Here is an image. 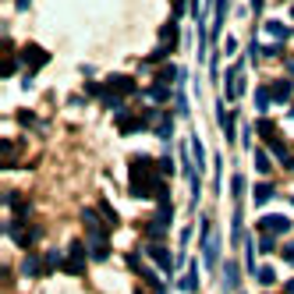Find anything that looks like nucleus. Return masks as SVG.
<instances>
[{
	"label": "nucleus",
	"instance_id": "obj_1",
	"mask_svg": "<svg viewBox=\"0 0 294 294\" xmlns=\"http://www.w3.org/2000/svg\"><path fill=\"white\" fill-rule=\"evenodd\" d=\"M128 170H132V195H138V198L156 195L160 202H166V184L160 178V166L149 156H132Z\"/></svg>",
	"mask_w": 294,
	"mask_h": 294
},
{
	"label": "nucleus",
	"instance_id": "obj_2",
	"mask_svg": "<svg viewBox=\"0 0 294 294\" xmlns=\"http://www.w3.org/2000/svg\"><path fill=\"white\" fill-rule=\"evenodd\" d=\"M82 224H86V230H89V241H92V256H96V259H106V256H110V244H106L103 220L92 213V209H86V213H82Z\"/></svg>",
	"mask_w": 294,
	"mask_h": 294
},
{
	"label": "nucleus",
	"instance_id": "obj_3",
	"mask_svg": "<svg viewBox=\"0 0 294 294\" xmlns=\"http://www.w3.org/2000/svg\"><path fill=\"white\" fill-rule=\"evenodd\" d=\"M86 252H89V248L82 244V241H71V244H68V262H64L60 270L71 273V276H78L82 270H86Z\"/></svg>",
	"mask_w": 294,
	"mask_h": 294
},
{
	"label": "nucleus",
	"instance_id": "obj_4",
	"mask_svg": "<svg viewBox=\"0 0 294 294\" xmlns=\"http://www.w3.org/2000/svg\"><path fill=\"white\" fill-rule=\"evenodd\" d=\"M8 238H14L22 248H32V241L39 238V230L36 227H25V220H11L8 224Z\"/></svg>",
	"mask_w": 294,
	"mask_h": 294
},
{
	"label": "nucleus",
	"instance_id": "obj_5",
	"mask_svg": "<svg viewBox=\"0 0 294 294\" xmlns=\"http://www.w3.org/2000/svg\"><path fill=\"white\" fill-rule=\"evenodd\" d=\"M106 92H114V96H132V92H135V78H128V74L106 78Z\"/></svg>",
	"mask_w": 294,
	"mask_h": 294
},
{
	"label": "nucleus",
	"instance_id": "obj_6",
	"mask_svg": "<svg viewBox=\"0 0 294 294\" xmlns=\"http://www.w3.org/2000/svg\"><path fill=\"white\" fill-rule=\"evenodd\" d=\"M259 230H262V234H284V230H290V220H287V216L270 213V216H262V220H259Z\"/></svg>",
	"mask_w": 294,
	"mask_h": 294
},
{
	"label": "nucleus",
	"instance_id": "obj_7",
	"mask_svg": "<svg viewBox=\"0 0 294 294\" xmlns=\"http://www.w3.org/2000/svg\"><path fill=\"white\" fill-rule=\"evenodd\" d=\"M46 60H50V54H46V50H39V46H25V50H22V64H28L32 71H39Z\"/></svg>",
	"mask_w": 294,
	"mask_h": 294
},
{
	"label": "nucleus",
	"instance_id": "obj_8",
	"mask_svg": "<svg viewBox=\"0 0 294 294\" xmlns=\"http://www.w3.org/2000/svg\"><path fill=\"white\" fill-rule=\"evenodd\" d=\"M146 252H149V256H152V262H156L160 270H166V273H170V270H174V256H170V252H166L163 244H149Z\"/></svg>",
	"mask_w": 294,
	"mask_h": 294
},
{
	"label": "nucleus",
	"instance_id": "obj_9",
	"mask_svg": "<svg viewBox=\"0 0 294 294\" xmlns=\"http://www.w3.org/2000/svg\"><path fill=\"white\" fill-rule=\"evenodd\" d=\"M216 256H220V238L209 230V234H206V262L213 266V262H216Z\"/></svg>",
	"mask_w": 294,
	"mask_h": 294
},
{
	"label": "nucleus",
	"instance_id": "obj_10",
	"mask_svg": "<svg viewBox=\"0 0 294 294\" xmlns=\"http://www.w3.org/2000/svg\"><path fill=\"white\" fill-rule=\"evenodd\" d=\"M160 39H163V46H166V50H170V43L178 46V25H170V22H166V25L160 28Z\"/></svg>",
	"mask_w": 294,
	"mask_h": 294
},
{
	"label": "nucleus",
	"instance_id": "obj_11",
	"mask_svg": "<svg viewBox=\"0 0 294 294\" xmlns=\"http://www.w3.org/2000/svg\"><path fill=\"white\" fill-rule=\"evenodd\" d=\"M224 287H238V262H224Z\"/></svg>",
	"mask_w": 294,
	"mask_h": 294
},
{
	"label": "nucleus",
	"instance_id": "obj_12",
	"mask_svg": "<svg viewBox=\"0 0 294 294\" xmlns=\"http://www.w3.org/2000/svg\"><path fill=\"white\" fill-rule=\"evenodd\" d=\"M170 128H174V117H170V114H160V124H156V135H160V138H170Z\"/></svg>",
	"mask_w": 294,
	"mask_h": 294
},
{
	"label": "nucleus",
	"instance_id": "obj_13",
	"mask_svg": "<svg viewBox=\"0 0 294 294\" xmlns=\"http://www.w3.org/2000/svg\"><path fill=\"white\" fill-rule=\"evenodd\" d=\"M270 92H273V100H280V103H287V96H290V82H287V78H284V82H276V86H273Z\"/></svg>",
	"mask_w": 294,
	"mask_h": 294
},
{
	"label": "nucleus",
	"instance_id": "obj_14",
	"mask_svg": "<svg viewBox=\"0 0 294 294\" xmlns=\"http://www.w3.org/2000/svg\"><path fill=\"white\" fill-rule=\"evenodd\" d=\"M100 213H103V216H106V227H117V213H114V206H110V202H106V198H103V202H100Z\"/></svg>",
	"mask_w": 294,
	"mask_h": 294
},
{
	"label": "nucleus",
	"instance_id": "obj_15",
	"mask_svg": "<svg viewBox=\"0 0 294 294\" xmlns=\"http://www.w3.org/2000/svg\"><path fill=\"white\" fill-rule=\"evenodd\" d=\"M270 100H273V92H270V89H259V92H256V106H259L262 114L270 110Z\"/></svg>",
	"mask_w": 294,
	"mask_h": 294
},
{
	"label": "nucleus",
	"instance_id": "obj_16",
	"mask_svg": "<svg viewBox=\"0 0 294 294\" xmlns=\"http://www.w3.org/2000/svg\"><path fill=\"white\" fill-rule=\"evenodd\" d=\"M22 273H25V276H39V259H36V256H28V259L22 262Z\"/></svg>",
	"mask_w": 294,
	"mask_h": 294
},
{
	"label": "nucleus",
	"instance_id": "obj_17",
	"mask_svg": "<svg viewBox=\"0 0 294 294\" xmlns=\"http://www.w3.org/2000/svg\"><path fill=\"white\" fill-rule=\"evenodd\" d=\"M181 287H184V290H198V270H195V266L188 270V276L181 280Z\"/></svg>",
	"mask_w": 294,
	"mask_h": 294
},
{
	"label": "nucleus",
	"instance_id": "obj_18",
	"mask_svg": "<svg viewBox=\"0 0 294 294\" xmlns=\"http://www.w3.org/2000/svg\"><path fill=\"white\" fill-rule=\"evenodd\" d=\"M266 32H270V36H276V39H287V36H290V32H287V25H280V22H270V25H266Z\"/></svg>",
	"mask_w": 294,
	"mask_h": 294
},
{
	"label": "nucleus",
	"instance_id": "obj_19",
	"mask_svg": "<svg viewBox=\"0 0 294 294\" xmlns=\"http://www.w3.org/2000/svg\"><path fill=\"white\" fill-rule=\"evenodd\" d=\"M270 198H273V188H270V184H259V188H256V202L262 206V202H270Z\"/></svg>",
	"mask_w": 294,
	"mask_h": 294
},
{
	"label": "nucleus",
	"instance_id": "obj_20",
	"mask_svg": "<svg viewBox=\"0 0 294 294\" xmlns=\"http://www.w3.org/2000/svg\"><path fill=\"white\" fill-rule=\"evenodd\" d=\"M256 280H259V284H273V280H276V273H273L270 266H262V270H256Z\"/></svg>",
	"mask_w": 294,
	"mask_h": 294
},
{
	"label": "nucleus",
	"instance_id": "obj_21",
	"mask_svg": "<svg viewBox=\"0 0 294 294\" xmlns=\"http://www.w3.org/2000/svg\"><path fill=\"white\" fill-rule=\"evenodd\" d=\"M256 166H259V170H262V174H266V170H270V166H273V163H270V156H266L262 149H256Z\"/></svg>",
	"mask_w": 294,
	"mask_h": 294
},
{
	"label": "nucleus",
	"instance_id": "obj_22",
	"mask_svg": "<svg viewBox=\"0 0 294 294\" xmlns=\"http://www.w3.org/2000/svg\"><path fill=\"white\" fill-rule=\"evenodd\" d=\"M146 96H149V100H166L170 92H166L163 86H152V89H146Z\"/></svg>",
	"mask_w": 294,
	"mask_h": 294
},
{
	"label": "nucleus",
	"instance_id": "obj_23",
	"mask_svg": "<svg viewBox=\"0 0 294 294\" xmlns=\"http://www.w3.org/2000/svg\"><path fill=\"white\" fill-rule=\"evenodd\" d=\"M160 174H174V160H170V156L160 160Z\"/></svg>",
	"mask_w": 294,
	"mask_h": 294
},
{
	"label": "nucleus",
	"instance_id": "obj_24",
	"mask_svg": "<svg viewBox=\"0 0 294 294\" xmlns=\"http://www.w3.org/2000/svg\"><path fill=\"white\" fill-rule=\"evenodd\" d=\"M18 120H22V124H25V128H39V120H36V117H32V114H18Z\"/></svg>",
	"mask_w": 294,
	"mask_h": 294
},
{
	"label": "nucleus",
	"instance_id": "obj_25",
	"mask_svg": "<svg viewBox=\"0 0 294 294\" xmlns=\"http://www.w3.org/2000/svg\"><path fill=\"white\" fill-rule=\"evenodd\" d=\"M174 78H178L174 68H163V71H160V82H174Z\"/></svg>",
	"mask_w": 294,
	"mask_h": 294
},
{
	"label": "nucleus",
	"instance_id": "obj_26",
	"mask_svg": "<svg viewBox=\"0 0 294 294\" xmlns=\"http://www.w3.org/2000/svg\"><path fill=\"white\" fill-rule=\"evenodd\" d=\"M280 256H284V262H287V266H294V244H287Z\"/></svg>",
	"mask_w": 294,
	"mask_h": 294
},
{
	"label": "nucleus",
	"instance_id": "obj_27",
	"mask_svg": "<svg viewBox=\"0 0 294 294\" xmlns=\"http://www.w3.org/2000/svg\"><path fill=\"white\" fill-rule=\"evenodd\" d=\"M259 252H273V238H262L259 241Z\"/></svg>",
	"mask_w": 294,
	"mask_h": 294
},
{
	"label": "nucleus",
	"instance_id": "obj_28",
	"mask_svg": "<svg viewBox=\"0 0 294 294\" xmlns=\"http://www.w3.org/2000/svg\"><path fill=\"white\" fill-rule=\"evenodd\" d=\"M287 294H294V280H287Z\"/></svg>",
	"mask_w": 294,
	"mask_h": 294
},
{
	"label": "nucleus",
	"instance_id": "obj_29",
	"mask_svg": "<svg viewBox=\"0 0 294 294\" xmlns=\"http://www.w3.org/2000/svg\"><path fill=\"white\" fill-rule=\"evenodd\" d=\"M287 166H290V170H294V156H287Z\"/></svg>",
	"mask_w": 294,
	"mask_h": 294
},
{
	"label": "nucleus",
	"instance_id": "obj_30",
	"mask_svg": "<svg viewBox=\"0 0 294 294\" xmlns=\"http://www.w3.org/2000/svg\"><path fill=\"white\" fill-rule=\"evenodd\" d=\"M290 18H294V8H290Z\"/></svg>",
	"mask_w": 294,
	"mask_h": 294
},
{
	"label": "nucleus",
	"instance_id": "obj_31",
	"mask_svg": "<svg viewBox=\"0 0 294 294\" xmlns=\"http://www.w3.org/2000/svg\"><path fill=\"white\" fill-rule=\"evenodd\" d=\"M135 294H142V290H135Z\"/></svg>",
	"mask_w": 294,
	"mask_h": 294
},
{
	"label": "nucleus",
	"instance_id": "obj_32",
	"mask_svg": "<svg viewBox=\"0 0 294 294\" xmlns=\"http://www.w3.org/2000/svg\"><path fill=\"white\" fill-rule=\"evenodd\" d=\"M290 202H294V198H290Z\"/></svg>",
	"mask_w": 294,
	"mask_h": 294
},
{
	"label": "nucleus",
	"instance_id": "obj_33",
	"mask_svg": "<svg viewBox=\"0 0 294 294\" xmlns=\"http://www.w3.org/2000/svg\"><path fill=\"white\" fill-rule=\"evenodd\" d=\"M290 114H294V110H290Z\"/></svg>",
	"mask_w": 294,
	"mask_h": 294
}]
</instances>
